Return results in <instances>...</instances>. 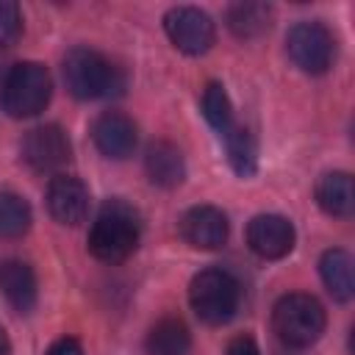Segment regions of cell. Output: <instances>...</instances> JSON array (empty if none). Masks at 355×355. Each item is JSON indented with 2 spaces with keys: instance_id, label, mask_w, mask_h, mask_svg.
Segmentation results:
<instances>
[{
  "instance_id": "obj_18",
  "label": "cell",
  "mask_w": 355,
  "mask_h": 355,
  "mask_svg": "<svg viewBox=\"0 0 355 355\" xmlns=\"http://www.w3.org/2000/svg\"><path fill=\"white\" fill-rule=\"evenodd\" d=\"M189 344H191V333H189L186 322L178 316L158 319L150 327L147 341H144L150 355H183L189 349Z\"/></svg>"
},
{
  "instance_id": "obj_17",
  "label": "cell",
  "mask_w": 355,
  "mask_h": 355,
  "mask_svg": "<svg viewBox=\"0 0 355 355\" xmlns=\"http://www.w3.org/2000/svg\"><path fill=\"white\" fill-rule=\"evenodd\" d=\"M272 6L266 3H233L225 11V22L233 36L239 39H255L272 28Z\"/></svg>"
},
{
  "instance_id": "obj_15",
  "label": "cell",
  "mask_w": 355,
  "mask_h": 355,
  "mask_svg": "<svg viewBox=\"0 0 355 355\" xmlns=\"http://www.w3.org/2000/svg\"><path fill=\"white\" fill-rule=\"evenodd\" d=\"M316 202L324 214L347 219L355 211V183L349 172H327L316 183Z\"/></svg>"
},
{
  "instance_id": "obj_2",
  "label": "cell",
  "mask_w": 355,
  "mask_h": 355,
  "mask_svg": "<svg viewBox=\"0 0 355 355\" xmlns=\"http://www.w3.org/2000/svg\"><path fill=\"white\" fill-rule=\"evenodd\" d=\"M64 80L78 100H100L125 89L122 69L92 47H72L64 55Z\"/></svg>"
},
{
  "instance_id": "obj_14",
  "label": "cell",
  "mask_w": 355,
  "mask_h": 355,
  "mask_svg": "<svg viewBox=\"0 0 355 355\" xmlns=\"http://www.w3.org/2000/svg\"><path fill=\"white\" fill-rule=\"evenodd\" d=\"M144 169L158 189H178L186 180V158L172 141H153L144 155Z\"/></svg>"
},
{
  "instance_id": "obj_25",
  "label": "cell",
  "mask_w": 355,
  "mask_h": 355,
  "mask_svg": "<svg viewBox=\"0 0 355 355\" xmlns=\"http://www.w3.org/2000/svg\"><path fill=\"white\" fill-rule=\"evenodd\" d=\"M8 352H11V341H8V336H6V330L0 324V355H8Z\"/></svg>"
},
{
  "instance_id": "obj_6",
  "label": "cell",
  "mask_w": 355,
  "mask_h": 355,
  "mask_svg": "<svg viewBox=\"0 0 355 355\" xmlns=\"http://www.w3.org/2000/svg\"><path fill=\"white\" fill-rule=\"evenodd\" d=\"M286 50L294 67L308 75H324L336 61V39L330 28L316 19H302L291 25L286 36Z\"/></svg>"
},
{
  "instance_id": "obj_3",
  "label": "cell",
  "mask_w": 355,
  "mask_h": 355,
  "mask_svg": "<svg viewBox=\"0 0 355 355\" xmlns=\"http://www.w3.org/2000/svg\"><path fill=\"white\" fill-rule=\"evenodd\" d=\"M272 327L286 347L305 349L322 338L327 327V313H324V305L313 294L294 291L275 302Z\"/></svg>"
},
{
  "instance_id": "obj_4",
  "label": "cell",
  "mask_w": 355,
  "mask_h": 355,
  "mask_svg": "<svg viewBox=\"0 0 355 355\" xmlns=\"http://www.w3.org/2000/svg\"><path fill=\"white\" fill-rule=\"evenodd\" d=\"M189 302L200 322L219 327L236 316L241 302V286L225 269H202L191 277Z\"/></svg>"
},
{
  "instance_id": "obj_13",
  "label": "cell",
  "mask_w": 355,
  "mask_h": 355,
  "mask_svg": "<svg viewBox=\"0 0 355 355\" xmlns=\"http://www.w3.org/2000/svg\"><path fill=\"white\" fill-rule=\"evenodd\" d=\"M0 291L14 311H19V313L33 311L36 297H39V283H36V272L31 269V263H25L19 258L3 261L0 263Z\"/></svg>"
},
{
  "instance_id": "obj_20",
  "label": "cell",
  "mask_w": 355,
  "mask_h": 355,
  "mask_svg": "<svg viewBox=\"0 0 355 355\" xmlns=\"http://www.w3.org/2000/svg\"><path fill=\"white\" fill-rule=\"evenodd\" d=\"M202 116L219 133V139H225L239 125L236 116H233V103H230L222 83H208L205 86V92H202Z\"/></svg>"
},
{
  "instance_id": "obj_22",
  "label": "cell",
  "mask_w": 355,
  "mask_h": 355,
  "mask_svg": "<svg viewBox=\"0 0 355 355\" xmlns=\"http://www.w3.org/2000/svg\"><path fill=\"white\" fill-rule=\"evenodd\" d=\"M22 36V11L14 0H0V47L17 44Z\"/></svg>"
},
{
  "instance_id": "obj_24",
  "label": "cell",
  "mask_w": 355,
  "mask_h": 355,
  "mask_svg": "<svg viewBox=\"0 0 355 355\" xmlns=\"http://www.w3.org/2000/svg\"><path fill=\"white\" fill-rule=\"evenodd\" d=\"M227 355H261V349H258L252 336H236L227 344Z\"/></svg>"
},
{
  "instance_id": "obj_7",
  "label": "cell",
  "mask_w": 355,
  "mask_h": 355,
  "mask_svg": "<svg viewBox=\"0 0 355 355\" xmlns=\"http://www.w3.org/2000/svg\"><path fill=\"white\" fill-rule=\"evenodd\" d=\"M164 31L169 42L186 53V55H202L211 50L216 39V25L214 19L194 6H175L164 14Z\"/></svg>"
},
{
  "instance_id": "obj_8",
  "label": "cell",
  "mask_w": 355,
  "mask_h": 355,
  "mask_svg": "<svg viewBox=\"0 0 355 355\" xmlns=\"http://www.w3.org/2000/svg\"><path fill=\"white\" fill-rule=\"evenodd\" d=\"M69 155L72 144L58 125H39L28 130V136L22 139V161L39 175L58 172L69 164Z\"/></svg>"
},
{
  "instance_id": "obj_19",
  "label": "cell",
  "mask_w": 355,
  "mask_h": 355,
  "mask_svg": "<svg viewBox=\"0 0 355 355\" xmlns=\"http://www.w3.org/2000/svg\"><path fill=\"white\" fill-rule=\"evenodd\" d=\"M222 141H225L227 161H230L233 172L241 175V178L255 175V169H258V147H255V136H252L247 128L236 125Z\"/></svg>"
},
{
  "instance_id": "obj_23",
  "label": "cell",
  "mask_w": 355,
  "mask_h": 355,
  "mask_svg": "<svg viewBox=\"0 0 355 355\" xmlns=\"http://www.w3.org/2000/svg\"><path fill=\"white\" fill-rule=\"evenodd\" d=\"M44 355H86V352H83V347H80V341H78V338L64 336V338L53 341V344H50V349H47Z\"/></svg>"
},
{
  "instance_id": "obj_11",
  "label": "cell",
  "mask_w": 355,
  "mask_h": 355,
  "mask_svg": "<svg viewBox=\"0 0 355 355\" xmlns=\"http://www.w3.org/2000/svg\"><path fill=\"white\" fill-rule=\"evenodd\" d=\"M92 139H94V147L105 158L122 161V158L133 155L136 141H139V130H136V122L128 114H122V111H105V114H100L94 119Z\"/></svg>"
},
{
  "instance_id": "obj_5",
  "label": "cell",
  "mask_w": 355,
  "mask_h": 355,
  "mask_svg": "<svg viewBox=\"0 0 355 355\" xmlns=\"http://www.w3.org/2000/svg\"><path fill=\"white\" fill-rule=\"evenodd\" d=\"M53 94V80L44 64L39 61H22L11 67V72L3 80V108L14 119L36 116L47 108Z\"/></svg>"
},
{
  "instance_id": "obj_10",
  "label": "cell",
  "mask_w": 355,
  "mask_h": 355,
  "mask_svg": "<svg viewBox=\"0 0 355 355\" xmlns=\"http://www.w3.org/2000/svg\"><path fill=\"white\" fill-rule=\"evenodd\" d=\"M89 189L72 175H55L47 186V211L58 225H80L89 216Z\"/></svg>"
},
{
  "instance_id": "obj_16",
  "label": "cell",
  "mask_w": 355,
  "mask_h": 355,
  "mask_svg": "<svg viewBox=\"0 0 355 355\" xmlns=\"http://www.w3.org/2000/svg\"><path fill=\"white\" fill-rule=\"evenodd\" d=\"M319 275L324 288L338 302H349L355 297V277H352V255L341 247H333L322 252L319 258Z\"/></svg>"
},
{
  "instance_id": "obj_12",
  "label": "cell",
  "mask_w": 355,
  "mask_h": 355,
  "mask_svg": "<svg viewBox=\"0 0 355 355\" xmlns=\"http://www.w3.org/2000/svg\"><path fill=\"white\" fill-rule=\"evenodd\" d=\"M180 236L197 250H219L227 241V216L216 205H194L180 216Z\"/></svg>"
},
{
  "instance_id": "obj_21",
  "label": "cell",
  "mask_w": 355,
  "mask_h": 355,
  "mask_svg": "<svg viewBox=\"0 0 355 355\" xmlns=\"http://www.w3.org/2000/svg\"><path fill=\"white\" fill-rule=\"evenodd\" d=\"M31 222H33L31 205L14 191H0V236L19 239L28 233Z\"/></svg>"
},
{
  "instance_id": "obj_1",
  "label": "cell",
  "mask_w": 355,
  "mask_h": 355,
  "mask_svg": "<svg viewBox=\"0 0 355 355\" xmlns=\"http://www.w3.org/2000/svg\"><path fill=\"white\" fill-rule=\"evenodd\" d=\"M141 222L133 205L108 200L89 230V252L103 263H119L139 247Z\"/></svg>"
},
{
  "instance_id": "obj_9",
  "label": "cell",
  "mask_w": 355,
  "mask_h": 355,
  "mask_svg": "<svg viewBox=\"0 0 355 355\" xmlns=\"http://www.w3.org/2000/svg\"><path fill=\"white\" fill-rule=\"evenodd\" d=\"M294 241H297V230L280 214H258L247 225V244L263 261L286 258L294 250Z\"/></svg>"
}]
</instances>
